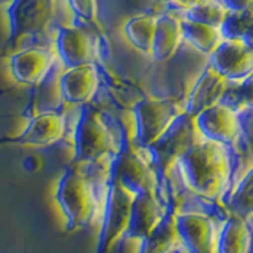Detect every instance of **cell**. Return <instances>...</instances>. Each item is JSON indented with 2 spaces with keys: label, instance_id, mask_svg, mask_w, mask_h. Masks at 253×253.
Segmentation results:
<instances>
[{
  "label": "cell",
  "instance_id": "cell-1",
  "mask_svg": "<svg viewBox=\"0 0 253 253\" xmlns=\"http://www.w3.org/2000/svg\"><path fill=\"white\" fill-rule=\"evenodd\" d=\"M176 168L193 195L206 200H223L231 185V149L217 141L203 139L179 158Z\"/></svg>",
  "mask_w": 253,
  "mask_h": 253
},
{
  "label": "cell",
  "instance_id": "cell-2",
  "mask_svg": "<svg viewBox=\"0 0 253 253\" xmlns=\"http://www.w3.org/2000/svg\"><path fill=\"white\" fill-rule=\"evenodd\" d=\"M55 200L70 228H84L95 221L101 228L100 196L95 190V182L84 172L68 169L63 174L55 190Z\"/></svg>",
  "mask_w": 253,
  "mask_h": 253
},
{
  "label": "cell",
  "instance_id": "cell-3",
  "mask_svg": "<svg viewBox=\"0 0 253 253\" xmlns=\"http://www.w3.org/2000/svg\"><path fill=\"white\" fill-rule=\"evenodd\" d=\"M203 139L206 138L198 131L195 117L187 113H182L168 126V130L152 146L147 147L150 162H152L157 174L160 172L163 176H169L176 169L179 158L190 147L198 144Z\"/></svg>",
  "mask_w": 253,
  "mask_h": 253
},
{
  "label": "cell",
  "instance_id": "cell-4",
  "mask_svg": "<svg viewBox=\"0 0 253 253\" xmlns=\"http://www.w3.org/2000/svg\"><path fill=\"white\" fill-rule=\"evenodd\" d=\"M75 160L78 163H95L106 160L114 152L116 139L106 119L90 106H84L73 134Z\"/></svg>",
  "mask_w": 253,
  "mask_h": 253
},
{
  "label": "cell",
  "instance_id": "cell-5",
  "mask_svg": "<svg viewBox=\"0 0 253 253\" xmlns=\"http://www.w3.org/2000/svg\"><path fill=\"white\" fill-rule=\"evenodd\" d=\"M6 6L10 21L8 44L11 47L24 38L47 34L57 18V0H11Z\"/></svg>",
  "mask_w": 253,
  "mask_h": 253
},
{
  "label": "cell",
  "instance_id": "cell-6",
  "mask_svg": "<svg viewBox=\"0 0 253 253\" xmlns=\"http://www.w3.org/2000/svg\"><path fill=\"white\" fill-rule=\"evenodd\" d=\"M134 144L147 149L184 113V101L176 98L144 97L133 108Z\"/></svg>",
  "mask_w": 253,
  "mask_h": 253
},
{
  "label": "cell",
  "instance_id": "cell-7",
  "mask_svg": "<svg viewBox=\"0 0 253 253\" xmlns=\"http://www.w3.org/2000/svg\"><path fill=\"white\" fill-rule=\"evenodd\" d=\"M109 176L113 182L128 188L134 195L157 192L158 188V174L144 147L136 146L117 152L109 168Z\"/></svg>",
  "mask_w": 253,
  "mask_h": 253
},
{
  "label": "cell",
  "instance_id": "cell-8",
  "mask_svg": "<svg viewBox=\"0 0 253 253\" xmlns=\"http://www.w3.org/2000/svg\"><path fill=\"white\" fill-rule=\"evenodd\" d=\"M196 128L206 139H212L236 149L241 146L244 136V122L241 113L223 103H217L195 116Z\"/></svg>",
  "mask_w": 253,
  "mask_h": 253
},
{
  "label": "cell",
  "instance_id": "cell-9",
  "mask_svg": "<svg viewBox=\"0 0 253 253\" xmlns=\"http://www.w3.org/2000/svg\"><path fill=\"white\" fill-rule=\"evenodd\" d=\"M182 245L190 253H217L221 225L198 211H180L174 215Z\"/></svg>",
  "mask_w": 253,
  "mask_h": 253
},
{
  "label": "cell",
  "instance_id": "cell-10",
  "mask_svg": "<svg viewBox=\"0 0 253 253\" xmlns=\"http://www.w3.org/2000/svg\"><path fill=\"white\" fill-rule=\"evenodd\" d=\"M209 55L211 67L225 78L228 84H241L252 78L253 51L242 40H223Z\"/></svg>",
  "mask_w": 253,
  "mask_h": 253
},
{
  "label": "cell",
  "instance_id": "cell-11",
  "mask_svg": "<svg viewBox=\"0 0 253 253\" xmlns=\"http://www.w3.org/2000/svg\"><path fill=\"white\" fill-rule=\"evenodd\" d=\"M134 196L136 195L130 192L128 188L111 180L101 223V228H105L103 237H105V244L108 249L113 247V244L119 237L126 233Z\"/></svg>",
  "mask_w": 253,
  "mask_h": 253
},
{
  "label": "cell",
  "instance_id": "cell-12",
  "mask_svg": "<svg viewBox=\"0 0 253 253\" xmlns=\"http://www.w3.org/2000/svg\"><path fill=\"white\" fill-rule=\"evenodd\" d=\"M55 54L65 68L93 63L97 57L93 37L81 27L60 26L55 35Z\"/></svg>",
  "mask_w": 253,
  "mask_h": 253
},
{
  "label": "cell",
  "instance_id": "cell-13",
  "mask_svg": "<svg viewBox=\"0 0 253 253\" xmlns=\"http://www.w3.org/2000/svg\"><path fill=\"white\" fill-rule=\"evenodd\" d=\"M100 85V75L93 63L65 68L59 78L60 97L70 105H85L89 103Z\"/></svg>",
  "mask_w": 253,
  "mask_h": 253
},
{
  "label": "cell",
  "instance_id": "cell-14",
  "mask_svg": "<svg viewBox=\"0 0 253 253\" xmlns=\"http://www.w3.org/2000/svg\"><path fill=\"white\" fill-rule=\"evenodd\" d=\"M59 57L55 51L47 47H29L11 55L10 70L18 83L37 85L43 81Z\"/></svg>",
  "mask_w": 253,
  "mask_h": 253
},
{
  "label": "cell",
  "instance_id": "cell-15",
  "mask_svg": "<svg viewBox=\"0 0 253 253\" xmlns=\"http://www.w3.org/2000/svg\"><path fill=\"white\" fill-rule=\"evenodd\" d=\"M166 213H168V208L160 201L157 192L138 193L133 200L126 233L146 237L166 217Z\"/></svg>",
  "mask_w": 253,
  "mask_h": 253
},
{
  "label": "cell",
  "instance_id": "cell-16",
  "mask_svg": "<svg viewBox=\"0 0 253 253\" xmlns=\"http://www.w3.org/2000/svg\"><path fill=\"white\" fill-rule=\"evenodd\" d=\"M65 134V119L55 111L40 113L30 121L27 128L24 130L14 142L35 147H46L63 138Z\"/></svg>",
  "mask_w": 253,
  "mask_h": 253
},
{
  "label": "cell",
  "instance_id": "cell-17",
  "mask_svg": "<svg viewBox=\"0 0 253 253\" xmlns=\"http://www.w3.org/2000/svg\"><path fill=\"white\" fill-rule=\"evenodd\" d=\"M226 85V79L221 78L212 67H208L203 71L200 79L195 83L193 89L190 90L187 100L184 101V113L195 117L201 111L217 105L221 100V95H223Z\"/></svg>",
  "mask_w": 253,
  "mask_h": 253
},
{
  "label": "cell",
  "instance_id": "cell-18",
  "mask_svg": "<svg viewBox=\"0 0 253 253\" xmlns=\"http://www.w3.org/2000/svg\"><path fill=\"white\" fill-rule=\"evenodd\" d=\"M182 42V29L180 19L174 18L171 14H163L157 18L154 42L150 55L157 62H166L176 54L177 47Z\"/></svg>",
  "mask_w": 253,
  "mask_h": 253
},
{
  "label": "cell",
  "instance_id": "cell-19",
  "mask_svg": "<svg viewBox=\"0 0 253 253\" xmlns=\"http://www.w3.org/2000/svg\"><path fill=\"white\" fill-rule=\"evenodd\" d=\"M250 221L231 213L218 233L217 253H250Z\"/></svg>",
  "mask_w": 253,
  "mask_h": 253
},
{
  "label": "cell",
  "instance_id": "cell-20",
  "mask_svg": "<svg viewBox=\"0 0 253 253\" xmlns=\"http://www.w3.org/2000/svg\"><path fill=\"white\" fill-rule=\"evenodd\" d=\"M182 38H185L190 44H193L203 54H211L215 47L223 42L218 27H212L208 24H201L190 19L180 21Z\"/></svg>",
  "mask_w": 253,
  "mask_h": 253
},
{
  "label": "cell",
  "instance_id": "cell-21",
  "mask_svg": "<svg viewBox=\"0 0 253 253\" xmlns=\"http://www.w3.org/2000/svg\"><path fill=\"white\" fill-rule=\"evenodd\" d=\"M155 22H157L155 16L141 14V16H134V18H131L125 24L124 27L125 35L138 51L144 54H150V51H152Z\"/></svg>",
  "mask_w": 253,
  "mask_h": 253
},
{
  "label": "cell",
  "instance_id": "cell-22",
  "mask_svg": "<svg viewBox=\"0 0 253 253\" xmlns=\"http://www.w3.org/2000/svg\"><path fill=\"white\" fill-rule=\"evenodd\" d=\"M252 8L242 11H228L218 30L223 40H242V42L252 46L247 38L252 32Z\"/></svg>",
  "mask_w": 253,
  "mask_h": 253
},
{
  "label": "cell",
  "instance_id": "cell-23",
  "mask_svg": "<svg viewBox=\"0 0 253 253\" xmlns=\"http://www.w3.org/2000/svg\"><path fill=\"white\" fill-rule=\"evenodd\" d=\"M228 10L220 3V0H204L192 8H187L185 18L201 24H208L212 27H220Z\"/></svg>",
  "mask_w": 253,
  "mask_h": 253
},
{
  "label": "cell",
  "instance_id": "cell-24",
  "mask_svg": "<svg viewBox=\"0 0 253 253\" xmlns=\"http://www.w3.org/2000/svg\"><path fill=\"white\" fill-rule=\"evenodd\" d=\"M70 10L73 16L84 21L97 22L98 19V2L97 0H68Z\"/></svg>",
  "mask_w": 253,
  "mask_h": 253
},
{
  "label": "cell",
  "instance_id": "cell-25",
  "mask_svg": "<svg viewBox=\"0 0 253 253\" xmlns=\"http://www.w3.org/2000/svg\"><path fill=\"white\" fill-rule=\"evenodd\" d=\"M142 242L144 237L125 233L113 244L111 249H114L116 253H142Z\"/></svg>",
  "mask_w": 253,
  "mask_h": 253
},
{
  "label": "cell",
  "instance_id": "cell-26",
  "mask_svg": "<svg viewBox=\"0 0 253 253\" xmlns=\"http://www.w3.org/2000/svg\"><path fill=\"white\" fill-rule=\"evenodd\" d=\"M220 3L223 5L228 11H242V10L252 8L253 0H220Z\"/></svg>",
  "mask_w": 253,
  "mask_h": 253
},
{
  "label": "cell",
  "instance_id": "cell-27",
  "mask_svg": "<svg viewBox=\"0 0 253 253\" xmlns=\"http://www.w3.org/2000/svg\"><path fill=\"white\" fill-rule=\"evenodd\" d=\"M171 2H174L177 6H180V8H192V6H195V5H198V3H201V2H204V0H171Z\"/></svg>",
  "mask_w": 253,
  "mask_h": 253
},
{
  "label": "cell",
  "instance_id": "cell-28",
  "mask_svg": "<svg viewBox=\"0 0 253 253\" xmlns=\"http://www.w3.org/2000/svg\"><path fill=\"white\" fill-rule=\"evenodd\" d=\"M169 253H190L184 245H180V247H177V249H174L172 252H169Z\"/></svg>",
  "mask_w": 253,
  "mask_h": 253
},
{
  "label": "cell",
  "instance_id": "cell-29",
  "mask_svg": "<svg viewBox=\"0 0 253 253\" xmlns=\"http://www.w3.org/2000/svg\"><path fill=\"white\" fill-rule=\"evenodd\" d=\"M11 0H0V6H3V5H8Z\"/></svg>",
  "mask_w": 253,
  "mask_h": 253
},
{
  "label": "cell",
  "instance_id": "cell-30",
  "mask_svg": "<svg viewBox=\"0 0 253 253\" xmlns=\"http://www.w3.org/2000/svg\"><path fill=\"white\" fill-rule=\"evenodd\" d=\"M168 2H171V0H168Z\"/></svg>",
  "mask_w": 253,
  "mask_h": 253
}]
</instances>
